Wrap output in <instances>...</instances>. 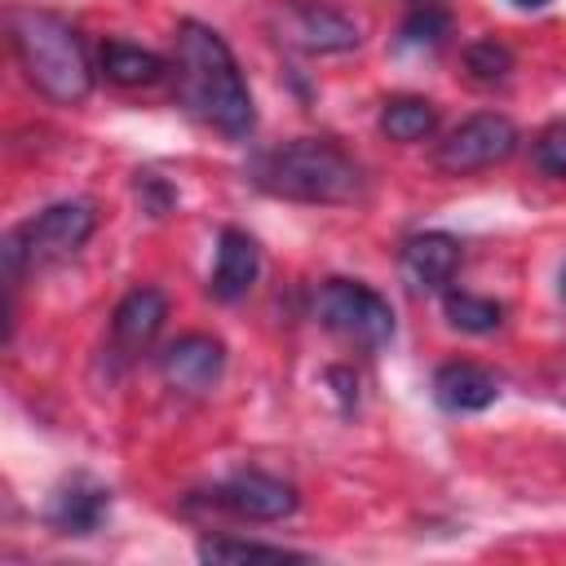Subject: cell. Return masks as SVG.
Masks as SVG:
<instances>
[{
	"instance_id": "cell-19",
	"label": "cell",
	"mask_w": 566,
	"mask_h": 566,
	"mask_svg": "<svg viewBox=\"0 0 566 566\" xmlns=\"http://www.w3.org/2000/svg\"><path fill=\"white\" fill-rule=\"evenodd\" d=\"M464 71H469L478 84H500V80H509V71H513V49L500 44V40H473V44L464 49Z\"/></svg>"
},
{
	"instance_id": "cell-9",
	"label": "cell",
	"mask_w": 566,
	"mask_h": 566,
	"mask_svg": "<svg viewBox=\"0 0 566 566\" xmlns=\"http://www.w3.org/2000/svg\"><path fill=\"white\" fill-rule=\"evenodd\" d=\"M106 513H111V486H102V482L88 478V473L66 478V482L49 495V504H44V522H49V531H57V535H75V539L102 531Z\"/></svg>"
},
{
	"instance_id": "cell-2",
	"label": "cell",
	"mask_w": 566,
	"mask_h": 566,
	"mask_svg": "<svg viewBox=\"0 0 566 566\" xmlns=\"http://www.w3.org/2000/svg\"><path fill=\"white\" fill-rule=\"evenodd\" d=\"M248 177L265 195L292 203H354L363 195L358 159L332 137H292L283 146H270L252 155Z\"/></svg>"
},
{
	"instance_id": "cell-8",
	"label": "cell",
	"mask_w": 566,
	"mask_h": 566,
	"mask_svg": "<svg viewBox=\"0 0 566 566\" xmlns=\"http://www.w3.org/2000/svg\"><path fill=\"white\" fill-rule=\"evenodd\" d=\"M212 500H217L221 509H230L234 517H243V522H283V517H292L296 504H301V495H296L292 482L270 478V473H261V469H243V473L226 478Z\"/></svg>"
},
{
	"instance_id": "cell-4",
	"label": "cell",
	"mask_w": 566,
	"mask_h": 566,
	"mask_svg": "<svg viewBox=\"0 0 566 566\" xmlns=\"http://www.w3.org/2000/svg\"><path fill=\"white\" fill-rule=\"evenodd\" d=\"M93 230H97V203L93 199H62V203H49L44 212L27 217L0 243L4 287H18L22 274H31V270H44V265L75 256L93 239Z\"/></svg>"
},
{
	"instance_id": "cell-24",
	"label": "cell",
	"mask_w": 566,
	"mask_h": 566,
	"mask_svg": "<svg viewBox=\"0 0 566 566\" xmlns=\"http://www.w3.org/2000/svg\"><path fill=\"white\" fill-rule=\"evenodd\" d=\"M562 296H566V270H562Z\"/></svg>"
},
{
	"instance_id": "cell-7",
	"label": "cell",
	"mask_w": 566,
	"mask_h": 566,
	"mask_svg": "<svg viewBox=\"0 0 566 566\" xmlns=\"http://www.w3.org/2000/svg\"><path fill=\"white\" fill-rule=\"evenodd\" d=\"M274 31L283 44H296L305 53H345L358 44V27L314 0H283L274 9Z\"/></svg>"
},
{
	"instance_id": "cell-12",
	"label": "cell",
	"mask_w": 566,
	"mask_h": 566,
	"mask_svg": "<svg viewBox=\"0 0 566 566\" xmlns=\"http://www.w3.org/2000/svg\"><path fill=\"white\" fill-rule=\"evenodd\" d=\"M256 274H261V248H256V239L248 230H239V226H226L221 239H217V265H212L208 292L217 301H226V305L230 301H243L252 292Z\"/></svg>"
},
{
	"instance_id": "cell-13",
	"label": "cell",
	"mask_w": 566,
	"mask_h": 566,
	"mask_svg": "<svg viewBox=\"0 0 566 566\" xmlns=\"http://www.w3.org/2000/svg\"><path fill=\"white\" fill-rule=\"evenodd\" d=\"M495 398H500V380L478 363H442L433 371V402L442 411L469 416V411H486Z\"/></svg>"
},
{
	"instance_id": "cell-11",
	"label": "cell",
	"mask_w": 566,
	"mask_h": 566,
	"mask_svg": "<svg viewBox=\"0 0 566 566\" xmlns=\"http://www.w3.org/2000/svg\"><path fill=\"white\" fill-rule=\"evenodd\" d=\"M460 239L447 234V230H424V234H411L402 243V274L411 279V287L420 292H447V283L455 279L460 270Z\"/></svg>"
},
{
	"instance_id": "cell-17",
	"label": "cell",
	"mask_w": 566,
	"mask_h": 566,
	"mask_svg": "<svg viewBox=\"0 0 566 566\" xmlns=\"http://www.w3.org/2000/svg\"><path fill=\"white\" fill-rule=\"evenodd\" d=\"M199 562H310V553H296L283 544H261V539L212 535V539H199Z\"/></svg>"
},
{
	"instance_id": "cell-10",
	"label": "cell",
	"mask_w": 566,
	"mask_h": 566,
	"mask_svg": "<svg viewBox=\"0 0 566 566\" xmlns=\"http://www.w3.org/2000/svg\"><path fill=\"white\" fill-rule=\"evenodd\" d=\"M159 371L172 389L181 394H203L221 380L226 371V345L217 336H203V332H190V336H177L164 354H159Z\"/></svg>"
},
{
	"instance_id": "cell-14",
	"label": "cell",
	"mask_w": 566,
	"mask_h": 566,
	"mask_svg": "<svg viewBox=\"0 0 566 566\" xmlns=\"http://www.w3.org/2000/svg\"><path fill=\"white\" fill-rule=\"evenodd\" d=\"M164 318H168V296H164L159 287H133V292L115 305L111 336H115L119 349L137 354V349H146V345L159 336Z\"/></svg>"
},
{
	"instance_id": "cell-5",
	"label": "cell",
	"mask_w": 566,
	"mask_h": 566,
	"mask_svg": "<svg viewBox=\"0 0 566 566\" xmlns=\"http://www.w3.org/2000/svg\"><path fill=\"white\" fill-rule=\"evenodd\" d=\"M314 314L332 336H340L367 354H376L394 340V305L358 279H327L318 287Z\"/></svg>"
},
{
	"instance_id": "cell-1",
	"label": "cell",
	"mask_w": 566,
	"mask_h": 566,
	"mask_svg": "<svg viewBox=\"0 0 566 566\" xmlns=\"http://www.w3.org/2000/svg\"><path fill=\"white\" fill-rule=\"evenodd\" d=\"M177 102L234 142L256 128V106L230 44L195 18L177 27Z\"/></svg>"
},
{
	"instance_id": "cell-18",
	"label": "cell",
	"mask_w": 566,
	"mask_h": 566,
	"mask_svg": "<svg viewBox=\"0 0 566 566\" xmlns=\"http://www.w3.org/2000/svg\"><path fill=\"white\" fill-rule=\"evenodd\" d=\"M442 314H447L451 327L473 332V336H486V332H495L504 323V305L500 301L473 296V292H455V287L442 292Z\"/></svg>"
},
{
	"instance_id": "cell-15",
	"label": "cell",
	"mask_w": 566,
	"mask_h": 566,
	"mask_svg": "<svg viewBox=\"0 0 566 566\" xmlns=\"http://www.w3.org/2000/svg\"><path fill=\"white\" fill-rule=\"evenodd\" d=\"M102 75L119 88H146V84H159L168 75V62L142 44H128V40H106L102 44Z\"/></svg>"
},
{
	"instance_id": "cell-22",
	"label": "cell",
	"mask_w": 566,
	"mask_h": 566,
	"mask_svg": "<svg viewBox=\"0 0 566 566\" xmlns=\"http://www.w3.org/2000/svg\"><path fill=\"white\" fill-rule=\"evenodd\" d=\"M137 199H142V208H146L150 217H164V212L172 208V190H168L164 177H155V172H137Z\"/></svg>"
},
{
	"instance_id": "cell-23",
	"label": "cell",
	"mask_w": 566,
	"mask_h": 566,
	"mask_svg": "<svg viewBox=\"0 0 566 566\" xmlns=\"http://www.w3.org/2000/svg\"><path fill=\"white\" fill-rule=\"evenodd\" d=\"M513 4H522V9H539V4H548V0H513Z\"/></svg>"
},
{
	"instance_id": "cell-20",
	"label": "cell",
	"mask_w": 566,
	"mask_h": 566,
	"mask_svg": "<svg viewBox=\"0 0 566 566\" xmlns=\"http://www.w3.org/2000/svg\"><path fill=\"white\" fill-rule=\"evenodd\" d=\"M398 35H402V44H438L442 35H451V18L442 9H433V4H424V9L407 13Z\"/></svg>"
},
{
	"instance_id": "cell-16",
	"label": "cell",
	"mask_w": 566,
	"mask_h": 566,
	"mask_svg": "<svg viewBox=\"0 0 566 566\" xmlns=\"http://www.w3.org/2000/svg\"><path fill=\"white\" fill-rule=\"evenodd\" d=\"M433 128H438V106L429 97L402 93V97H389L385 111H380V133L389 142H420Z\"/></svg>"
},
{
	"instance_id": "cell-6",
	"label": "cell",
	"mask_w": 566,
	"mask_h": 566,
	"mask_svg": "<svg viewBox=\"0 0 566 566\" xmlns=\"http://www.w3.org/2000/svg\"><path fill=\"white\" fill-rule=\"evenodd\" d=\"M517 124L509 115H495V111H482V115H469L464 124H455L438 150H433V164L438 172L447 177H469V172H482V168H495L504 159H513L517 150Z\"/></svg>"
},
{
	"instance_id": "cell-3",
	"label": "cell",
	"mask_w": 566,
	"mask_h": 566,
	"mask_svg": "<svg viewBox=\"0 0 566 566\" xmlns=\"http://www.w3.org/2000/svg\"><path fill=\"white\" fill-rule=\"evenodd\" d=\"M9 49L22 75L57 106H80L93 93V66L80 31L49 9H13L9 13Z\"/></svg>"
},
{
	"instance_id": "cell-21",
	"label": "cell",
	"mask_w": 566,
	"mask_h": 566,
	"mask_svg": "<svg viewBox=\"0 0 566 566\" xmlns=\"http://www.w3.org/2000/svg\"><path fill=\"white\" fill-rule=\"evenodd\" d=\"M531 150H535L539 172H548V177H566V119L548 124V128L535 137Z\"/></svg>"
}]
</instances>
